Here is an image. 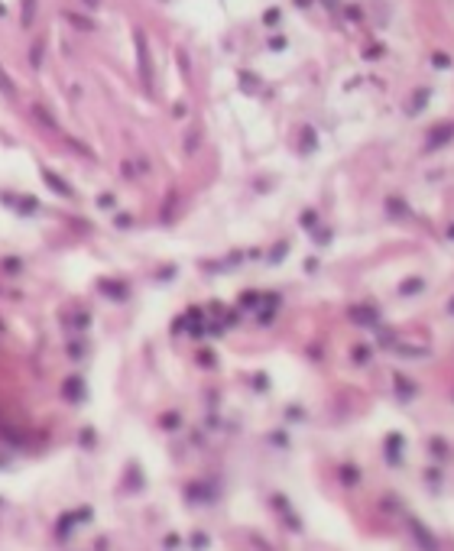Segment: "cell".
<instances>
[{"mask_svg":"<svg viewBox=\"0 0 454 551\" xmlns=\"http://www.w3.org/2000/svg\"><path fill=\"white\" fill-rule=\"evenodd\" d=\"M0 91H4V94H16V85H13V78L7 75L4 65H0Z\"/></svg>","mask_w":454,"mask_h":551,"instance_id":"1","label":"cell"},{"mask_svg":"<svg viewBox=\"0 0 454 551\" xmlns=\"http://www.w3.org/2000/svg\"><path fill=\"white\" fill-rule=\"evenodd\" d=\"M33 7L36 0H23V23H33Z\"/></svg>","mask_w":454,"mask_h":551,"instance_id":"2","label":"cell"},{"mask_svg":"<svg viewBox=\"0 0 454 551\" xmlns=\"http://www.w3.org/2000/svg\"><path fill=\"white\" fill-rule=\"evenodd\" d=\"M39 56H42V39L33 46V65H36V68H39Z\"/></svg>","mask_w":454,"mask_h":551,"instance_id":"3","label":"cell"}]
</instances>
